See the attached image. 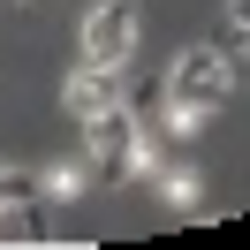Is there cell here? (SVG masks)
<instances>
[{
  "instance_id": "obj_1",
  "label": "cell",
  "mask_w": 250,
  "mask_h": 250,
  "mask_svg": "<svg viewBox=\"0 0 250 250\" xmlns=\"http://www.w3.org/2000/svg\"><path fill=\"white\" fill-rule=\"evenodd\" d=\"M167 99H174V106H189V114L228 106V99H235V61H228L220 46H189V53H174V68H167Z\"/></svg>"
},
{
  "instance_id": "obj_2",
  "label": "cell",
  "mask_w": 250,
  "mask_h": 250,
  "mask_svg": "<svg viewBox=\"0 0 250 250\" xmlns=\"http://www.w3.org/2000/svg\"><path fill=\"white\" fill-rule=\"evenodd\" d=\"M129 53H137V8L129 0H106L91 23H83V61H99V68H122Z\"/></svg>"
},
{
  "instance_id": "obj_3",
  "label": "cell",
  "mask_w": 250,
  "mask_h": 250,
  "mask_svg": "<svg viewBox=\"0 0 250 250\" xmlns=\"http://www.w3.org/2000/svg\"><path fill=\"white\" fill-rule=\"evenodd\" d=\"M83 137H91V159H99V174H106V182H122V174L137 167V122H129V106L91 114V122H83Z\"/></svg>"
},
{
  "instance_id": "obj_4",
  "label": "cell",
  "mask_w": 250,
  "mask_h": 250,
  "mask_svg": "<svg viewBox=\"0 0 250 250\" xmlns=\"http://www.w3.org/2000/svg\"><path fill=\"white\" fill-rule=\"evenodd\" d=\"M68 114L76 122H91V114H106V106H122V68H99V61H83L76 76H68Z\"/></svg>"
},
{
  "instance_id": "obj_5",
  "label": "cell",
  "mask_w": 250,
  "mask_h": 250,
  "mask_svg": "<svg viewBox=\"0 0 250 250\" xmlns=\"http://www.w3.org/2000/svg\"><path fill=\"white\" fill-rule=\"evenodd\" d=\"M16 205H31V174H23V167H0V212H16Z\"/></svg>"
},
{
  "instance_id": "obj_6",
  "label": "cell",
  "mask_w": 250,
  "mask_h": 250,
  "mask_svg": "<svg viewBox=\"0 0 250 250\" xmlns=\"http://www.w3.org/2000/svg\"><path fill=\"white\" fill-rule=\"evenodd\" d=\"M228 61H235V68H250V23H243V31H235V46H228Z\"/></svg>"
},
{
  "instance_id": "obj_7",
  "label": "cell",
  "mask_w": 250,
  "mask_h": 250,
  "mask_svg": "<svg viewBox=\"0 0 250 250\" xmlns=\"http://www.w3.org/2000/svg\"><path fill=\"white\" fill-rule=\"evenodd\" d=\"M228 23H235V31H243V23H250V0H235V8H228Z\"/></svg>"
}]
</instances>
